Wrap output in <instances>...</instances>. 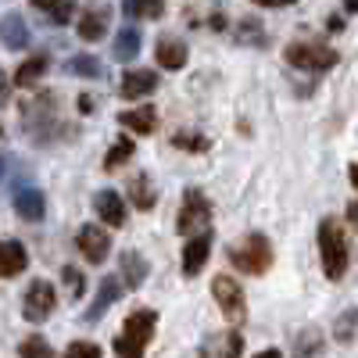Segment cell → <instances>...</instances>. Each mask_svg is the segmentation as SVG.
<instances>
[{"mask_svg":"<svg viewBox=\"0 0 358 358\" xmlns=\"http://www.w3.org/2000/svg\"><path fill=\"white\" fill-rule=\"evenodd\" d=\"M155 330H158V312H151V308L129 312L122 330H118V337H115V355L118 358H143Z\"/></svg>","mask_w":358,"mask_h":358,"instance_id":"obj_1","label":"cell"},{"mask_svg":"<svg viewBox=\"0 0 358 358\" xmlns=\"http://www.w3.org/2000/svg\"><path fill=\"white\" fill-rule=\"evenodd\" d=\"M319 255H322V273H326V280H341V276L348 273L351 248H348V233L341 229L337 219H322V222H319Z\"/></svg>","mask_w":358,"mask_h":358,"instance_id":"obj_2","label":"cell"},{"mask_svg":"<svg viewBox=\"0 0 358 358\" xmlns=\"http://www.w3.org/2000/svg\"><path fill=\"white\" fill-rule=\"evenodd\" d=\"M273 244H268L265 233H248L244 241H236L229 248V262L236 273H248V276H265L273 268Z\"/></svg>","mask_w":358,"mask_h":358,"instance_id":"obj_3","label":"cell"},{"mask_svg":"<svg viewBox=\"0 0 358 358\" xmlns=\"http://www.w3.org/2000/svg\"><path fill=\"white\" fill-rule=\"evenodd\" d=\"M283 62L290 69H305V72H326V69H334L341 62V54L330 50L326 43H315V40H294L287 43L283 50Z\"/></svg>","mask_w":358,"mask_h":358,"instance_id":"obj_4","label":"cell"},{"mask_svg":"<svg viewBox=\"0 0 358 358\" xmlns=\"http://www.w3.org/2000/svg\"><path fill=\"white\" fill-rule=\"evenodd\" d=\"M208 222H212V201H208L201 190H187L183 204H179V215H176V233L194 236V233L208 229Z\"/></svg>","mask_w":358,"mask_h":358,"instance_id":"obj_5","label":"cell"},{"mask_svg":"<svg viewBox=\"0 0 358 358\" xmlns=\"http://www.w3.org/2000/svg\"><path fill=\"white\" fill-rule=\"evenodd\" d=\"M212 297H215V305L222 308V315L229 322H244L248 319V297H244L241 283H236L233 276H215L212 280Z\"/></svg>","mask_w":358,"mask_h":358,"instance_id":"obj_6","label":"cell"},{"mask_svg":"<svg viewBox=\"0 0 358 358\" xmlns=\"http://www.w3.org/2000/svg\"><path fill=\"white\" fill-rule=\"evenodd\" d=\"M54 308H57V290H54V283H47V280H33V283H29L25 301H22V315H25L29 322H47V319L54 315Z\"/></svg>","mask_w":358,"mask_h":358,"instance_id":"obj_7","label":"cell"},{"mask_svg":"<svg viewBox=\"0 0 358 358\" xmlns=\"http://www.w3.org/2000/svg\"><path fill=\"white\" fill-rule=\"evenodd\" d=\"M76 248H79V255H83L90 265H101V262L108 258V251H111V236L104 233V226L86 222V226H79V233H76Z\"/></svg>","mask_w":358,"mask_h":358,"instance_id":"obj_8","label":"cell"},{"mask_svg":"<svg viewBox=\"0 0 358 358\" xmlns=\"http://www.w3.org/2000/svg\"><path fill=\"white\" fill-rule=\"evenodd\" d=\"M158 90V72L155 69H126L122 83H118V97L122 101H140Z\"/></svg>","mask_w":358,"mask_h":358,"instance_id":"obj_9","label":"cell"},{"mask_svg":"<svg viewBox=\"0 0 358 358\" xmlns=\"http://www.w3.org/2000/svg\"><path fill=\"white\" fill-rule=\"evenodd\" d=\"M208 255H212V233L201 229L194 236H187V244H183V276H197L201 268L208 265Z\"/></svg>","mask_w":358,"mask_h":358,"instance_id":"obj_10","label":"cell"},{"mask_svg":"<svg viewBox=\"0 0 358 358\" xmlns=\"http://www.w3.org/2000/svg\"><path fill=\"white\" fill-rule=\"evenodd\" d=\"M201 358H241L244 355V337L241 330H226V334H215V337H208L197 351Z\"/></svg>","mask_w":358,"mask_h":358,"instance_id":"obj_11","label":"cell"},{"mask_svg":"<svg viewBox=\"0 0 358 358\" xmlns=\"http://www.w3.org/2000/svg\"><path fill=\"white\" fill-rule=\"evenodd\" d=\"M94 212H97L101 226L118 229V226L126 222V201L118 197L115 190H101V194H94Z\"/></svg>","mask_w":358,"mask_h":358,"instance_id":"obj_12","label":"cell"},{"mask_svg":"<svg viewBox=\"0 0 358 358\" xmlns=\"http://www.w3.org/2000/svg\"><path fill=\"white\" fill-rule=\"evenodd\" d=\"M15 212H18V219H25V222H40V219L47 215V197H43V190H36V187L15 190Z\"/></svg>","mask_w":358,"mask_h":358,"instance_id":"obj_13","label":"cell"},{"mask_svg":"<svg viewBox=\"0 0 358 358\" xmlns=\"http://www.w3.org/2000/svg\"><path fill=\"white\" fill-rule=\"evenodd\" d=\"M118 283L129 287V290H140L147 283V262H143V255H136V251H122V255H118Z\"/></svg>","mask_w":358,"mask_h":358,"instance_id":"obj_14","label":"cell"},{"mask_svg":"<svg viewBox=\"0 0 358 358\" xmlns=\"http://www.w3.org/2000/svg\"><path fill=\"white\" fill-rule=\"evenodd\" d=\"M118 126L129 129L133 136H151L158 129V111L151 104H143V108H133V111H122L118 115Z\"/></svg>","mask_w":358,"mask_h":358,"instance_id":"obj_15","label":"cell"},{"mask_svg":"<svg viewBox=\"0 0 358 358\" xmlns=\"http://www.w3.org/2000/svg\"><path fill=\"white\" fill-rule=\"evenodd\" d=\"M0 43H4L8 50H25L29 47V25L18 11H8L4 18H0Z\"/></svg>","mask_w":358,"mask_h":358,"instance_id":"obj_16","label":"cell"},{"mask_svg":"<svg viewBox=\"0 0 358 358\" xmlns=\"http://www.w3.org/2000/svg\"><path fill=\"white\" fill-rule=\"evenodd\" d=\"M122 297V283H118V276H108L104 283H101V294L94 297V305H90L86 312H83V322H101V315Z\"/></svg>","mask_w":358,"mask_h":358,"instance_id":"obj_17","label":"cell"},{"mask_svg":"<svg viewBox=\"0 0 358 358\" xmlns=\"http://www.w3.org/2000/svg\"><path fill=\"white\" fill-rule=\"evenodd\" d=\"M126 194H129L133 208H140V212H151V208L158 204V190H155V183H151V176H147V172H136V176H129Z\"/></svg>","mask_w":358,"mask_h":358,"instance_id":"obj_18","label":"cell"},{"mask_svg":"<svg viewBox=\"0 0 358 358\" xmlns=\"http://www.w3.org/2000/svg\"><path fill=\"white\" fill-rule=\"evenodd\" d=\"M25 265H29V251L18 241H0V280L25 273Z\"/></svg>","mask_w":358,"mask_h":358,"instance_id":"obj_19","label":"cell"},{"mask_svg":"<svg viewBox=\"0 0 358 358\" xmlns=\"http://www.w3.org/2000/svg\"><path fill=\"white\" fill-rule=\"evenodd\" d=\"M155 57H158V65L165 72H179L187 65V43L176 40V36H162L158 47H155Z\"/></svg>","mask_w":358,"mask_h":358,"instance_id":"obj_20","label":"cell"},{"mask_svg":"<svg viewBox=\"0 0 358 358\" xmlns=\"http://www.w3.org/2000/svg\"><path fill=\"white\" fill-rule=\"evenodd\" d=\"M76 29H79V36H83L86 43L101 40V36H104V29H108V8H90V11H83Z\"/></svg>","mask_w":358,"mask_h":358,"instance_id":"obj_21","label":"cell"},{"mask_svg":"<svg viewBox=\"0 0 358 358\" xmlns=\"http://www.w3.org/2000/svg\"><path fill=\"white\" fill-rule=\"evenodd\" d=\"M140 47H143V36L136 33L133 25H126V29H118V36H115V62H122V65L136 62V54H140Z\"/></svg>","mask_w":358,"mask_h":358,"instance_id":"obj_22","label":"cell"},{"mask_svg":"<svg viewBox=\"0 0 358 358\" xmlns=\"http://www.w3.org/2000/svg\"><path fill=\"white\" fill-rule=\"evenodd\" d=\"M47 69H50V57H47V54L29 57V62H22L18 72H15V86H36V83L47 76Z\"/></svg>","mask_w":358,"mask_h":358,"instance_id":"obj_23","label":"cell"},{"mask_svg":"<svg viewBox=\"0 0 358 358\" xmlns=\"http://www.w3.org/2000/svg\"><path fill=\"white\" fill-rule=\"evenodd\" d=\"M40 15H47L54 25H69L72 22V15H76V4L72 0H29Z\"/></svg>","mask_w":358,"mask_h":358,"instance_id":"obj_24","label":"cell"},{"mask_svg":"<svg viewBox=\"0 0 358 358\" xmlns=\"http://www.w3.org/2000/svg\"><path fill=\"white\" fill-rule=\"evenodd\" d=\"M133 151H136V143H133V136H118L115 143H111V151L104 155V172H115V169H122L129 158H133Z\"/></svg>","mask_w":358,"mask_h":358,"instance_id":"obj_25","label":"cell"},{"mask_svg":"<svg viewBox=\"0 0 358 358\" xmlns=\"http://www.w3.org/2000/svg\"><path fill=\"white\" fill-rule=\"evenodd\" d=\"M65 69H69V76H79V79H101L104 76V65L94 54H76Z\"/></svg>","mask_w":358,"mask_h":358,"instance_id":"obj_26","label":"cell"},{"mask_svg":"<svg viewBox=\"0 0 358 358\" xmlns=\"http://www.w3.org/2000/svg\"><path fill=\"white\" fill-rule=\"evenodd\" d=\"M122 11L129 18H162L165 15V0H122Z\"/></svg>","mask_w":358,"mask_h":358,"instance_id":"obj_27","label":"cell"},{"mask_svg":"<svg viewBox=\"0 0 358 358\" xmlns=\"http://www.w3.org/2000/svg\"><path fill=\"white\" fill-rule=\"evenodd\" d=\"M18 355H22V358H54V351H50L47 337H40V334L25 337V341L18 344Z\"/></svg>","mask_w":358,"mask_h":358,"instance_id":"obj_28","label":"cell"},{"mask_svg":"<svg viewBox=\"0 0 358 358\" xmlns=\"http://www.w3.org/2000/svg\"><path fill=\"white\" fill-rule=\"evenodd\" d=\"M172 147H179V151H190V155H201V151H208V147H212V140L201 136V133H176V136H172Z\"/></svg>","mask_w":358,"mask_h":358,"instance_id":"obj_29","label":"cell"},{"mask_svg":"<svg viewBox=\"0 0 358 358\" xmlns=\"http://www.w3.org/2000/svg\"><path fill=\"white\" fill-rule=\"evenodd\" d=\"M62 358H104V351H101V344H94V341H72Z\"/></svg>","mask_w":358,"mask_h":358,"instance_id":"obj_30","label":"cell"},{"mask_svg":"<svg viewBox=\"0 0 358 358\" xmlns=\"http://www.w3.org/2000/svg\"><path fill=\"white\" fill-rule=\"evenodd\" d=\"M62 280H65V287H69V294H72V301L86 294V276L79 273L76 265H65V268H62Z\"/></svg>","mask_w":358,"mask_h":358,"instance_id":"obj_31","label":"cell"},{"mask_svg":"<svg viewBox=\"0 0 358 358\" xmlns=\"http://www.w3.org/2000/svg\"><path fill=\"white\" fill-rule=\"evenodd\" d=\"M334 341H337V344H351V341H355V312H351V308H348V312L337 319Z\"/></svg>","mask_w":358,"mask_h":358,"instance_id":"obj_32","label":"cell"},{"mask_svg":"<svg viewBox=\"0 0 358 358\" xmlns=\"http://www.w3.org/2000/svg\"><path fill=\"white\" fill-rule=\"evenodd\" d=\"M322 348V337H319V330H308V344H305V337H297V358H312L315 351Z\"/></svg>","mask_w":358,"mask_h":358,"instance_id":"obj_33","label":"cell"},{"mask_svg":"<svg viewBox=\"0 0 358 358\" xmlns=\"http://www.w3.org/2000/svg\"><path fill=\"white\" fill-rule=\"evenodd\" d=\"M251 4H258V8H290V4H297V0H251Z\"/></svg>","mask_w":358,"mask_h":358,"instance_id":"obj_34","label":"cell"},{"mask_svg":"<svg viewBox=\"0 0 358 358\" xmlns=\"http://www.w3.org/2000/svg\"><path fill=\"white\" fill-rule=\"evenodd\" d=\"M326 29H330V33H341V29H344V18L330 15V18H326Z\"/></svg>","mask_w":358,"mask_h":358,"instance_id":"obj_35","label":"cell"},{"mask_svg":"<svg viewBox=\"0 0 358 358\" xmlns=\"http://www.w3.org/2000/svg\"><path fill=\"white\" fill-rule=\"evenodd\" d=\"M255 358H283V355H280V351H276V348H265V351H258V355H255Z\"/></svg>","mask_w":358,"mask_h":358,"instance_id":"obj_36","label":"cell"},{"mask_svg":"<svg viewBox=\"0 0 358 358\" xmlns=\"http://www.w3.org/2000/svg\"><path fill=\"white\" fill-rule=\"evenodd\" d=\"M348 222H351V226H355V222H358V208H355V201H351V204H348Z\"/></svg>","mask_w":358,"mask_h":358,"instance_id":"obj_37","label":"cell"},{"mask_svg":"<svg viewBox=\"0 0 358 358\" xmlns=\"http://www.w3.org/2000/svg\"><path fill=\"white\" fill-rule=\"evenodd\" d=\"M344 11H348V15H355V11H358V0H344Z\"/></svg>","mask_w":358,"mask_h":358,"instance_id":"obj_38","label":"cell"},{"mask_svg":"<svg viewBox=\"0 0 358 358\" xmlns=\"http://www.w3.org/2000/svg\"><path fill=\"white\" fill-rule=\"evenodd\" d=\"M4 169H8V162H4V158H0V179H4Z\"/></svg>","mask_w":358,"mask_h":358,"instance_id":"obj_39","label":"cell"},{"mask_svg":"<svg viewBox=\"0 0 358 358\" xmlns=\"http://www.w3.org/2000/svg\"><path fill=\"white\" fill-rule=\"evenodd\" d=\"M0 136H4V126H0Z\"/></svg>","mask_w":358,"mask_h":358,"instance_id":"obj_40","label":"cell"}]
</instances>
